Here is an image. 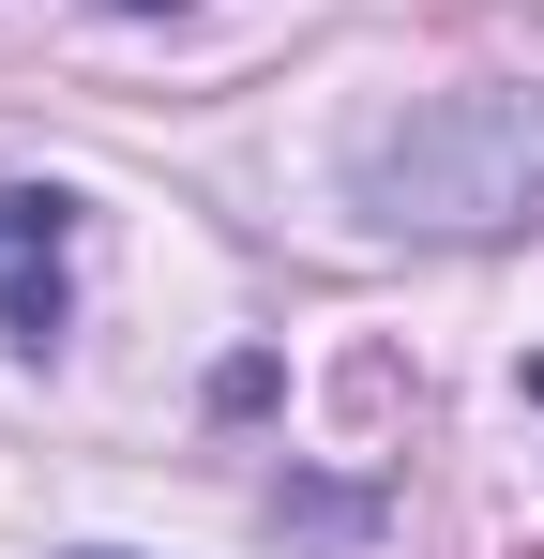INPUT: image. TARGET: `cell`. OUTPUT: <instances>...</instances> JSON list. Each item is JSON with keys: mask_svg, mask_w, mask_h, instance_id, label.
I'll use <instances>...</instances> for the list:
<instances>
[{"mask_svg": "<svg viewBox=\"0 0 544 559\" xmlns=\"http://www.w3.org/2000/svg\"><path fill=\"white\" fill-rule=\"evenodd\" d=\"M348 212L378 242H515L544 227V92H424L348 152Z\"/></svg>", "mask_w": 544, "mask_h": 559, "instance_id": "obj_1", "label": "cell"}, {"mask_svg": "<svg viewBox=\"0 0 544 559\" xmlns=\"http://www.w3.org/2000/svg\"><path fill=\"white\" fill-rule=\"evenodd\" d=\"M61 302H76V197L61 182H0V333L15 348H61Z\"/></svg>", "mask_w": 544, "mask_h": 559, "instance_id": "obj_2", "label": "cell"}, {"mask_svg": "<svg viewBox=\"0 0 544 559\" xmlns=\"http://www.w3.org/2000/svg\"><path fill=\"white\" fill-rule=\"evenodd\" d=\"M106 15H197V0H106Z\"/></svg>", "mask_w": 544, "mask_h": 559, "instance_id": "obj_3", "label": "cell"}, {"mask_svg": "<svg viewBox=\"0 0 544 559\" xmlns=\"http://www.w3.org/2000/svg\"><path fill=\"white\" fill-rule=\"evenodd\" d=\"M515 393H530V408H544V348H530V364H515Z\"/></svg>", "mask_w": 544, "mask_h": 559, "instance_id": "obj_4", "label": "cell"}, {"mask_svg": "<svg viewBox=\"0 0 544 559\" xmlns=\"http://www.w3.org/2000/svg\"><path fill=\"white\" fill-rule=\"evenodd\" d=\"M76 559H121V545H76Z\"/></svg>", "mask_w": 544, "mask_h": 559, "instance_id": "obj_5", "label": "cell"}, {"mask_svg": "<svg viewBox=\"0 0 544 559\" xmlns=\"http://www.w3.org/2000/svg\"><path fill=\"white\" fill-rule=\"evenodd\" d=\"M530 559H544V545H530Z\"/></svg>", "mask_w": 544, "mask_h": 559, "instance_id": "obj_6", "label": "cell"}]
</instances>
